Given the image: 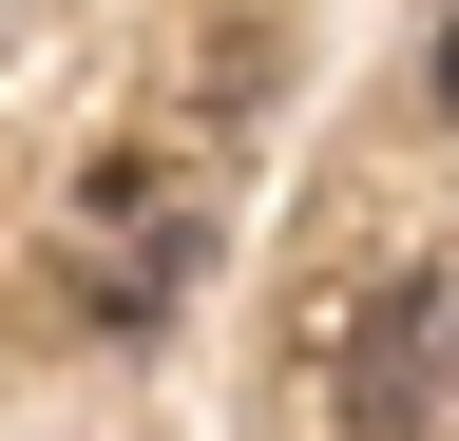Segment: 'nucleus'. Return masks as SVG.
Here are the masks:
<instances>
[{"label":"nucleus","mask_w":459,"mask_h":441,"mask_svg":"<svg viewBox=\"0 0 459 441\" xmlns=\"http://www.w3.org/2000/svg\"><path fill=\"white\" fill-rule=\"evenodd\" d=\"M440 346H459V288L402 269L383 326H344V422H421V403H440Z\"/></svg>","instance_id":"nucleus-2"},{"label":"nucleus","mask_w":459,"mask_h":441,"mask_svg":"<svg viewBox=\"0 0 459 441\" xmlns=\"http://www.w3.org/2000/svg\"><path fill=\"white\" fill-rule=\"evenodd\" d=\"M77 288H96V326H172V288H192V211H172L153 154H115V173L77 192Z\"/></svg>","instance_id":"nucleus-1"},{"label":"nucleus","mask_w":459,"mask_h":441,"mask_svg":"<svg viewBox=\"0 0 459 441\" xmlns=\"http://www.w3.org/2000/svg\"><path fill=\"white\" fill-rule=\"evenodd\" d=\"M440 116H459V0H440Z\"/></svg>","instance_id":"nucleus-3"}]
</instances>
